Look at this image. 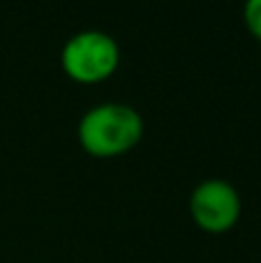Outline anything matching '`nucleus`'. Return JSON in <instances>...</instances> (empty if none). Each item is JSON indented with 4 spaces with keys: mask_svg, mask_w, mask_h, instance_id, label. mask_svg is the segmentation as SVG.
Wrapping results in <instances>:
<instances>
[{
    "mask_svg": "<svg viewBox=\"0 0 261 263\" xmlns=\"http://www.w3.org/2000/svg\"><path fill=\"white\" fill-rule=\"evenodd\" d=\"M243 18L248 30L257 40H261V0H245L243 5Z\"/></svg>",
    "mask_w": 261,
    "mask_h": 263,
    "instance_id": "20e7f679",
    "label": "nucleus"
},
{
    "mask_svg": "<svg viewBox=\"0 0 261 263\" xmlns=\"http://www.w3.org/2000/svg\"><path fill=\"white\" fill-rule=\"evenodd\" d=\"M194 224L206 233H227L240 219L243 201L240 194L225 178H206L192 190L188 201Z\"/></svg>",
    "mask_w": 261,
    "mask_h": 263,
    "instance_id": "7ed1b4c3",
    "label": "nucleus"
},
{
    "mask_svg": "<svg viewBox=\"0 0 261 263\" xmlns=\"http://www.w3.org/2000/svg\"><path fill=\"white\" fill-rule=\"evenodd\" d=\"M79 143L95 157H116L141 141L143 118L134 106L123 102H102L81 116L77 125Z\"/></svg>",
    "mask_w": 261,
    "mask_h": 263,
    "instance_id": "f257e3e1",
    "label": "nucleus"
},
{
    "mask_svg": "<svg viewBox=\"0 0 261 263\" xmlns=\"http://www.w3.org/2000/svg\"><path fill=\"white\" fill-rule=\"evenodd\" d=\"M60 63L69 79L79 83H97L118 69L120 46L104 30L74 32L60 51Z\"/></svg>",
    "mask_w": 261,
    "mask_h": 263,
    "instance_id": "f03ea898",
    "label": "nucleus"
}]
</instances>
